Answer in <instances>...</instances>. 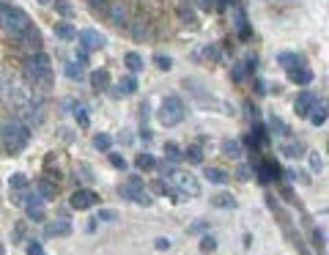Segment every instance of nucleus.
I'll return each mask as SVG.
<instances>
[{"label": "nucleus", "mask_w": 329, "mask_h": 255, "mask_svg": "<svg viewBox=\"0 0 329 255\" xmlns=\"http://www.w3.org/2000/svg\"><path fill=\"white\" fill-rule=\"evenodd\" d=\"M0 22H3V28L11 33V38H17L20 44L33 47L36 52L42 50V33L36 30V25L30 22V17L22 9L0 3Z\"/></svg>", "instance_id": "obj_1"}, {"label": "nucleus", "mask_w": 329, "mask_h": 255, "mask_svg": "<svg viewBox=\"0 0 329 255\" xmlns=\"http://www.w3.org/2000/svg\"><path fill=\"white\" fill-rule=\"evenodd\" d=\"M0 140H3V148L9 154H20L30 143V129L22 121H17V118H11V121L0 124Z\"/></svg>", "instance_id": "obj_2"}, {"label": "nucleus", "mask_w": 329, "mask_h": 255, "mask_svg": "<svg viewBox=\"0 0 329 255\" xmlns=\"http://www.w3.org/2000/svg\"><path fill=\"white\" fill-rule=\"evenodd\" d=\"M25 74H28V80L33 85H50L52 83V61L47 58V55L38 50V52H33V55H28L25 58Z\"/></svg>", "instance_id": "obj_3"}, {"label": "nucleus", "mask_w": 329, "mask_h": 255, "mask_svg": "<svg viewBox=\"0 0 329 255\" xmlns=\"http://www.w3.org/2000/svg\"><path fill=\"white\" fill-rule=\"evenodd\" d=\"M157 118L162 126H176L184 121V102L179 96H165L162 105L157 110Z\"/></svg>", "instance_id": "obj_4"}, {"label": "nucleus", "mask_w": 329, "mask_h": 255, "mask_svg": "<svg viewBox=\"0 0 329 255\" xmlns=\"http://www.w3.org/2000/svg\"><path fill=\"white\" fill-rule=\"evenodd\" d=\"M121 195H126L129 201H134L138 206H151V195H148V189H146V184H143L140 176H129V181L121 187Z\"/></svg>", "instance_id": "obj_5"}, {"label": "nucleus", "mask_w": 329, "mask_h": 255, "mask_svg": "<svg viewBox=\"0 0 329 255\" xmlns=\"http://www.w3.org/2000/svg\"><path fill=\"white\" fill-rule=\"evenodd\" d=\"M170 176L176 181V187H179V192L189 195V198H198L200 195V181L192 176V173H187V170H173Z\"/></svg>", "instance_id": "obj_6"}, {"label": "nucleus", "mask_w": 329, "mask_h": 255, "mask_svg": "<svg viewBox=\"0 0 329 255\" xmlns=\"http://www.w3.org/2000/svg\"><path fill=\"white\" fill-rule=\"evenodd\" d=\"M22 206H25V211H28V217H30V220H36V222H42V220H44V198L38 195V192H28V195H22Z\"/></svg>", "instance_id": "obj_7"}, {"label": "nucleus", "mask_w": 329, "mask_h": 255, "mask_svg": "<svg viewBox=\"0 0 329 255\" xmlns=\"http://www.w3.org/2000/svg\"><path fill=\"white\" fill-rule=\"evenodd\" d=\"M77 42L80 47H83L85 52H91V50H99V47H104V36L99 33V30H93V28H83L77 33Z\"/></svg>", "instance_id": "obj_8"}, {"label": "nucleus", "mask_w": 329, "mask_h": 255, "mask_svg": "<svg viewBox=\"0 0 329 255\" xmlns=\"http://www.w3.org/2000/svg\"><path fill=\"white\" fill-rule=\"evenodd\" d=\"M71 209H77V211H85V209H91V206L99 203V195L93 192V189H77L74 195H71Z\"/></svg>", "instance_id": "obj_9"}, {"label": "nucleus", "mask_w": 329, "mask_h": 255, "mask_svg": "<svg viewBox=\"0 0 329 255\" xmlns=\"http://www.w3.org/2000/svg\"><path fill=\"white\" fill-rule=\"evenodd\" d=\"M313 105H316V93H313V91H302L299 96H296V102H294V110H296V115H299V118H307Z\"/></svg>", "instance_id": "obj_10"}, {"label": "nucleus", "mask_w": 329, "mask_h": 255, "mask_svg": "<svg viewBox=\"0 0 329 255\" xmlns=\"http://www.w3.org/2000/svg\"><path fill=\"white\" fill-rule=\"evenodd\" d=\"M107 19H110V25H115V28H126V25H129V17H126V9H124L121 3H113V6H110Z\"/></svg>", "instance_id": "obj_11"}, {"label": "nucleus", "mask_w": 329, "mask_h": 255, "mask_svg": "<svg viewBox=\"0 0 329 255\" xmlns=\"http://www.w3.org/2000/svg\"><path fill=\"white\" fill-rule=\"evenodd\" d=\"M288 77H291L296 85H310V83H313V71H310L307 66H296V69H288Z\"/></svg>", "instance_id": "obj_12"}, {"label": "nucleus", "mask_w": 329, "mask_h": 255, "mask_svg": "<svg viewBox=\"0 0 329 255\" xmlns=\"http://www.w3.org/2000/svg\"><path fill=\"white\" fill-rule=\"evenodd\" d=\"M44 233L47 236H69L71 225H69V222H63V220H58V222H50V225L44 228Z\"/></svg>", "instance_id": "obj_13"}, {"label": "nucleus", "mask_w": 329, "mask_h": 255, "mask_svg": "<svg viewBox=\"0 0 329 255\" xmlns=\"http://www.w3.org/2000/svg\"><path fill=\"white\" fill-rule=\"evenodd\" d=\"M326 115H329V113H326V105H324V102H321V105L316 102V105H313V110H310V115H307V118H310V124H313V126H321V124L326 121Z\"/></svg>", "instance_id": "obj_14"}, {"label": "nucleus", "mask_w": 329, "mask_h": 255, "mask_svg": "<svg viewBox=\"0 0 329 255\" xmlns=\"http://www.w3.org/2000/svg\"><path fill=\"white\" fill-rule=\"evenodd\" d=\"M91 85H93L96 91H107V88H110V74H107L104 69L93 71V74H91Z\"/></svg>", "instance_id": "obj_15"}, {"label": "nucleus", "mask_w": 329, "mask_h": 255, "mask_svg": "<svg viewBox=\"0 0 329 255\" xmlns=\"http://www.w3.org/2000/svg\"><path fill=\"white\" fill-rule=\"evenodd\" d=\"M258 173H261V179L263 181H272V179H277V165L275 162H258Z\"/></svg>", "instance_id": "obj_16"}, {"label": "nucleus", "mask_w": 329, "mask_h": 255, "mask_svg": "<svg viewBox=\"0 0 329 255\" xmlns=\"http://www.w3.org/2000/svg\"><path fill=\"white\" fill-rule=\"evenodd\" d=\"M206 179L211 184H228V173L220 170V167H206Z\"/></svg>", "instance_id": "obj_17"}, {"label": "nucleus", "mask_w": 329, "mask_h": 255, "mask_svg": "<svg viewBox=\"0 0 329 255\" xmlns=\"http://www.w3.org/2000/svg\"><path fill=\"white\" fill-rule=\"evenodd\" d=\"M211 206H217V209H236V198L234 195H214Z\"/></svg>", "instance_id": "obj_18"}, {"label": "nucleus", "mask_w": 329, "mask_h": 255, "mask_svg": "<svg viewBox=\"0 0 329 255\" xmlns=\"http://www.w3.org/2000/svg\"><path fill=\"white\" fill-rule=\"evenodd\" d=\"M222 151H225V156L239 159V156H242V143H239V140H225V143H222Z\"/></svg>", "instance_id": "obj_19"}, {"label": "nucleus", "mask_w": 329, "mask_h": 255, "mask_svg": "<svg viewBox=\"0 0 329 255\" xmlns=\"http://www.w3.org/2000/svg\"><path fill=\"white\" fill-rule=\"evenodd\" d=\"M55 36H58V38H66V42H69V38H77V30L71 28L69 22H58V25H55Z\"/></svg>", "instance_id": "obj_20"}, {"label": "nucleus", "mask_w": 329, "mask_h": 255, "mask_svg": "<svg viewBox=\"0 0 329 255\" xmlns=\"http://www.w3.org/2000/svg\"><path fill=\"white\" fill-rule=\"evenodd\" d=\"M118 91H121L124 96H129V93L138 91V80H134L132 74H129V77H124V80H121V85H118Z\"/></svg>", "instance_id": "obj_21"}, {"label": "nucleus", "mask_w": 329, "mask_h": 255, "mask_svg": "<svg viewBox=\"0 0 329 255\" xmlns=\"http://www.w3.org/2000/svg\"><path fill=\"white\" fill-rule=\"evenodd\" d=\"M126 66H129V71H140L143 69V55H138V52H126Z\"/></svg>", "instance_id": "obj_22"}, {"label": "nucleus", "mask_w": 329, "mask_h": 255, "mask_svg": "<svg viewBox=\"0 0 329 255\" xmlns=\"http://www.w3.org/2000/svg\"><path fill=\"white\" fill-rule=\"evenodd\" d=\"M138 167L148 173V170H154V167H157V159L151 154H138Z\"/></svg>", "instance_id": "obj_23"}, {"label": "nucleus", "mask_w": 329, "mask_h": 255, "mask_svg": "<svg viewBox=\"0 0 329 255\" xmlns=\"http://www.w3.org/2000/svg\"><path fill=\"white\" fill-rule=\"evenodd\" d=\"M269 126H272V132H275V134H280V138H285V134H288V126H285L283 121H280L277 115H272V118H269Z\"/></svg>", "instance_id": "obj_24"}, {"label": "nucleus", "mask_w": 329, "mask_h": 255, "mask_svg": "<svg viewBox=\"0 0 329 255\" xmlns=\"http://www.w3.org/2000/svg\"><path fill=\"white\" fill-rule=\"evenodd\" d=\"M38 195H42L44 201L55 198V184H50V181H38Z\"/></svg>", "instance_id": "obj_25"}, {"label": "nucleus", "mask_w": 329, "mask_h": 255, "mask_svg": "<svg viewBox=\"0 0 329 255\" xmlns=\"http://www.w3.org/2000/svg\"><path fill=\"white\" fill-rule=\"evenodd\" d=\"M93 146L99 148V151H110L113 140H110V134H96V138H93Z\"/></svg>", "instance_id": "obj_26"}, {"label": "nucleus", "mask_w": 329, "mask_h": 255, "mask_svg": "<svg viewBox=\"0 0 329 255\" xmlns=\"http://www.w3.org/2000/svg\"><path fill=\"white\" fill-rule=\"evenodd\" d=\"M236 28H239V36H242V38L250 36V28H247V19H244L242 11H236Z\"/></svg>", "instance_id": "obj_27"}, {"label": "nucleus", "mask_w": 329, "mask_h": 255, "mask_svg": "<svg viewBox=\"0 0 329 255\" xmlns=\"http://www.w3.org/2000/svg\"><path fill=\"white\" fill-rule=\"evenodd\" d=\"M154 63H157V66L162 69V71H170V69H173V61L167 58V55H162V52H157V55H154Z\"/></svg>", "instance_id": "obj_28"}, {"label": "nucleus", "mask_w": 329, "mask_h": 255, "mask_svg": "<svg viewBox=\"0 0 329 255\" xmlns=\"http://www.w3.org/2000/svg\"><path fill=\"white\" fill-rule=\"evenodd\" d=\"M9 187H11V189H25V187H28V179L22 176V173H14V176L9 179Z\"/></svg>", "instance_id": "obj_29"}, {"label": "nucleus", "mask_w": 329, "mask_h": 255, "mask_svg": "<svg viewBox=\"0 0 329 255\" xmlns=\"http://www.w3.org/2000/svg\"><path fill=\"white\" fill-rule=\"evenodd\" d=\"M165 154H167V159H170V162H179V159L184 156L181 151H179V146H176V143H167V146H165Z\"/></svg>", "instance_id": "obj_30"}, {"label": "nucleus", "mask_w": 329, "mask_h": 255, "mask_svg": "<svg viewBox=\"0 0 329 255\" xmlns=\"http://www.w3.org/2000/svg\"><path fill=\"white\" fill-rule=\"evenodd\" d=\"M184 156H187L189 162H195V165H198V162H203V154H200V148H198V146H189L187 151H184Z\"/></svg>", "instance_id": "obj_31"}, {"label": "nucleus", "mask_w": 329, "mask_h": 255, "mask_svg": "<svg viewBox=\"0 0 329 255\" xmlns=\"http://www.w3.org/2000/svg\"><path fill=\"white\" fill-rule=\"evenodd\" d=\"M200 250H203V252H214L217 250V239L214 236H203V239H200Z\"/></svg>", "instance_id": "obj_32"}, {"label": "nucleus", "mask_w": 329, "mask_h": 255, "mask_svg": "<svg viewBox=\"0 0 329 255\" xmlns=\"http://www.w3.org/2000/svg\"><path fill=\"white\" fill-rule=\"evenodd\" d=\"M277 61L283 63V66L294 69V63H296V55H294V52H280V55H277Z\"/></svg>", "instance_id": "obj_33"}, {"label": "nucleus", "mask_w": 329, "mask_h": 255, "mask_svg": "<svg viewBox=\"0 0 329 255\" xmlns=\"http://www.w3.org/2000/svg\"><path fill=\"white\" fill-rule=\"evenodd\" d=\"M66 74H69L71 80H83V66H80V63H69V66H66Z\"/></svg>", "instance_id": "obj_34"}, {"label": "nucleus", "mask_w": 329, "mask_h": 255, "mask_svg": "<svg viewBox=\"0 0 329 255\" xmlns=\"http://www.w3.org/2000/svg\"><path fill=\"white\" fill-rule=\"evenodd\" d=\"M55 9H58L63 17H71L74 14V9H71V3H66V0H55Z\"/></svg>", "instance_id": "obj_35"}, {"label": "nucleus", "mask_w": 329, "mask_h": 255, "mask_svg": "<svg viewBox=\"0 0 329 255\" xmlns=\"http://www.w3.org/2000/svg\"><path fill=\"white\" fill-rule=\"evenodd\" d=\"M118 217V214L113 209H99V214H96V220H102V222H113Z\"/></svg>", "instance_id": "obj_36"}, {"label": "nucleus", "mask_w": 329, "mask_h": 255, "mask_svg": "<svg viewBox=\"0 0 329 255\" xmlns=\"http://www.w3.org/2000/svg\"><path fill=\"white\" fill-rule=\"evenodd\" d=\"M110 165L118 167V170H126V159L121 154H110Z\"/></svg>", "instance_id": "obj_37"}, {"label": "nucleus", "mask_w": 329, "mask_h": 255, "mask_svg": "<svg viewBox=\"0 0 329 255\" xmlns=\"http://www.w3.org/2000/svg\"><path fill=\"white\" fill-rule=\"evenodd\" d=\"M28 255H47V252L42 250V244H38V242H33V239H30V242H28Z\"/></svg>", "instance_id": "obj_38"}, {"label": "nucleus", "mask_w": 329, "mask_h": 255, "mask_svg": "<svg viewBox=\"0 0 329 255\" xmlns=\"http://www.w3.org/2000/svg\"><path fill=\"white\" fill-rule=\"evenodd\" d=\"M283 154L285 156H302V146H299V143H296V146H285Z\"/></svg>", "instance_id": "obj_39"}, {"label": "nucleus", "mask_w": 329, "mask_h": 255, "mask_svg": "<svg viewBox=\"0 0 329 255\" xmlns=\"http://www.w3.org/2000/svg\"><path fill=\"white\" fill-rule=\"evenodd\" d=\"M154 247H157V250H170V239L159 236V239H154Z\"/></svg>", "instance_id": "obj_40"}, {"label": "nucleus", "mask_w": 329, "mask_h": 255, "mask_svg": "<svg viewBox=\"0 0 329 255\" xmlns=\"http://www.w3.org/2000/svg\"><path fill=\"white\" fill-rule=\"evenodd\" d=\"M179 14H181V19H187L189 25H195V14H192V11L187 9V6H181V9H179Z\"/></svg>", "instance_id": "obj_41"}, {"label": "nucleus", "mask_w": 329, "mask_h": 255, "mask_svg": "<svg viewBox=\"0 0 329 255\" xmlns=\"http://www.w3.org/2000/svg\"><path fill=\"white\" fill-rule=\"evenodd\" d=\"M74 118L80 121V126H88V115H85V107H77V110H74Z\"/></svg>", "instance_id": "obj_42"}, {"label": "nucleus", "mask_w": 329, "mask_h": 255, "mask_svg": "<svg viewBox=\"0 0 329 255\" xmlns=\"http://www.w3.org/2000/svg\"><path fill=\"white\" fill-rule=\"evenodd\" d=\"M22 236H25V222H17V228H14V242H22Z\"/></svg>", "instance_id": "obj_43"}, {"label": "nucleus", "mask_w": 329, "mask_h": 255, "mask_svg": "<svg viewBox=\"0 0 329 255\" xmlns=\"http://www.w3.org/2000/svg\"><path fill=\"white\" fill-rule=\"evenodd\" d=\"M74 58H77V63H80V66H85V63H88V52L83 50V47H80V50L74 52Z\"/></svg>", "instance_id": "obj_44"}, {"label": "nucleus", "mask_w": 329, "mask_h": 255, "mask_svg": "<svg viewBox=\"0 0 329 255\" xmlns=\"http://www.w3.org/2000/svg\"><path fill=\"white\" fill-rule=\"evenodd\" d=\"M310 167H313V170H318V173H321V167H324V165H321L318 154H310Z\"/></svg>", "instance_id": "obj_45"}, {"label": "nucleus", "mask_w": 329, "mask_h": 255, "mask_svg": "<svg viewBox=\"0 0 329 255\" xmlns=\"http://www.w3.org/2000/svg\"><path fill=\"white\" fill-rule=\"evenodd\" d=\"M195 6H198V9H203V11H208L214 6V0H195Z\"/></svg>", "instance_id": "obj_46"}, {"label": "nucleus", "mask_w": 329, "mask_h": 255, "mask_svg": "<svg viewBox=\"0 0 329 255\" xmlns=\"http://www.w3.org/2000/svg\"><path fill=\"white\" fill-rule=\"evenodd\" d=\"M239 179H250V167H247V165H242V167H239Z\"/></svg>", "instance_id": "obj_47"}, {"label": "nucleus", "mask_w": 329, "mask_h": 255, "mask_svg": "<svg viewBox=\"0 0 329 255\" xmlns=\"http://www.w3.org/2000/svg\"><path fill=\"white\" fill-rule=\"evenodd\" d=\"M206 225H208V222H206V220H200V222H195V225H192L189 230H192V233H198V230H203Z\"/></svg>", "instance_id": "obj_48"}, {"label": "nucleus", "mask_w": 329, "mask_h": 255, "mask_svg": "<svg viewBox=\"0 0 329 255\" xmlns=\"http://www.w3.org/2000/svg\"><path fill=\"white\" fill-rule=\"evenodd\" d=\"M206 52H208V55H211V58H214V61H217V58H220V50H217V47H208V50H206Z\"/></svg>", "instance_id": "obj_49"}, {"label": "nucleus", "mask_w": 329, "mask_h": 255, "mask_svg": "<svg viewBox=\"0 0 329 255\" xmlns=\"http://www.w3.org/2000/svg\"><path fill=\"white\" fill-rule=\"evenodd\" d=\"M91 6H102V3H107V0H88Z\"/></svg>", "instance_id": "obj_50"}, {"label": "nucleus", "mask_w": 329, "mask_h": 255, "mask_svg": "<svg viewBox=\"0 0 329 255\" xmlns=\"http://www.w3.org/2000/svg\"><path fill=\"white\" fill-rule=\"evenodd\" d=\"M38 3H42V6H50V3H52V0H38Z\"/></svg>", "instance_id": "obj_51"}, {"label": "nucleus", "mask_w": 329, "mask_h": 255, "mask_svg": "<svg viewBox=\"0 0 329 255\" xmlns=\"http://www.w3.org/2000/svg\"><path fill=\"white\" fill-rule=\"evenodd\" d=\"M0 255H6V247H3V242H0Z\"/></svg>", "instance_id": "obj_52"}, {"label": "nucleus", "mask_w": 329, "mask_h": 255, "mask_svg": "<svg viewBox=\"0 0 329 255\" xmlns=\"http://www.w3.org/2000/svg\"><path fill=\"white\" fill-rule=\"evenodd\" d=\"M324 214H329V206H326V209H324Z\"/></svg>", "instance_id": "obj_53"}, {"label": "nucleus", "mask_w": 329, "mask_h": 255, "mask_svg": "<svg viewBox=\"0 0 329 255\" xmlns=\"http://www.w3.org/2000/svg\"><path fill=\"white\" fill-rule=\"evenodd\" d=\"M326 151H329V140H326Z\"/></svg>", "instance_id": "obj_54"}, {"label": "nucleus", "mask_w": 329, "mask_h": 255, "mask_svg": "<svg viewBox=\"0 0 329 255\" xmlns=\"http://www.w3.org/2000/svg\"><path fill=\"white\" fill-rule=\"evenodd\" d=\"M228 3H236V0H228Z\"/></svg>", "instance_id": "obj_55"}]
</instances>
